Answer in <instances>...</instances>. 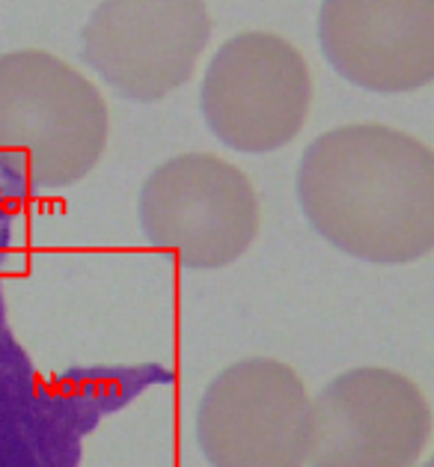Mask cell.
<instances>
[{"mask_svg":"<svg viewBox=\"0 0 434 467\" xmlns=\"http://www.w3.org/2000/svg\"><path fill=\"white\" fill-rule=\"evenodd\" d=\"M298 200L313 230L354 259L405 265L434 247V155L390 125L351 122L315 138Z\"/></svg>","mask_w":434,"mask_h":467,"instance_id":"cell-1","label":"cell"},{"mask_svg":"<svg viewBox=\"0 0 434 467\" xmlns=\"http://www.w3.org/2000/svg\"><path fill=\"white\" fill-rule=\"evenodd\" d=\"M98 87L48 51L0 54V161L30 191L81 182L108 146Z\"/></svg>","mask_w":434,"mask_h":467,"instance_id":"cell-2","label":"cell"},{"mask_svg":"<svg viewBox=\"0 0 434 467\" xmlns=\"http://www.w3.org/2000/svg\"><path fill=\"white\" fill-rule=\"evenodd\" d=\"M143 238L185 268H223L242 259L259 233V197L244 170L209 152L176 155L143 182Z\"/></svg>","mask_w":434,"mask_h":467,"instance_id":"cell-3","label":"cell"},{"mask_svg":"<svg viewBox=\"0 0 434 467\" xmlns=\"http://www.w3.org/2000/svg\"><path fill=\"white\" fill-rule=\"evenodd\" d=\"M200 105L209 131L230 150H283L301 134L313 105L310 66L277 33H238L212 57Z\"/></svg>","mask_w":434,"mask_h":467,"instance_id":"cell-4","label":"cell"},{"mask_svg":"<svg viewBox=\"0 0 434 467\" xmlns=\"http://www.w3.org/2000/svg\"><path fill=\"white\" fill-rule=\"evenodd\" d=\"M310 393L292 367L247 358L205 387L197 441L212 467H306Z\"/></svg>","mask_w":434,"mask_h":467,"instance_id":"cell-5","label":"cell"},{"mask_svg":"<svg viewBox=\"0 0 434 467\" xmlns=\"http://www.w3.org/2000/svg\"><path fill=\"white\" fill-rule=\"evenodd\" d=\"M209 39L205 0H105L81 30V57L122 99L152 105L191 81Z\"/></svg>","mask_w":434,"mask_h":467,"instance_id":"cell-6","label":"cell"},{"mask_svg":"<svg viewBox=\"0 0 434 467\" xmlns=\"http://www.w3.org/2000/svg\"><path fill=\"white\" fill-rule=\"evenodd\" d=\"M431 435L419 387L384 367L336 375L310 402V467H414Z\"/></svg>","mask_w":434,"mask_h":467,"instance_id":"cell-7","label":"cell"},{"mask_svg":"<svg viewBox=\"0 0 434 467\" xmlns=\"http://www.w3.org/2000/svg\"><path fill=\"white\" fill-rule=\"evenodd\" d=\"M330 69L372 93H414L434 78V0H322Z\"/></svg>","mask_w":434,"mask_h":467,"instance_id":"cell-8","label":"cell"},{"mask_svg":"<svg viewBox=\"0 0 434 467\" xmlns=\"http://www.w3.org/2000/svg\"><path fill=\"white\" fill-rule=\"evenodd\" d=\"M27 193H30V188L25 185V179L0 161V238H4L9 218L16 214V209L21 206V200H25Z\"/></svg>","mask_w":434,"mask_h":467,"instance_id":"cell-9","label":"cell"}]
</instances>
